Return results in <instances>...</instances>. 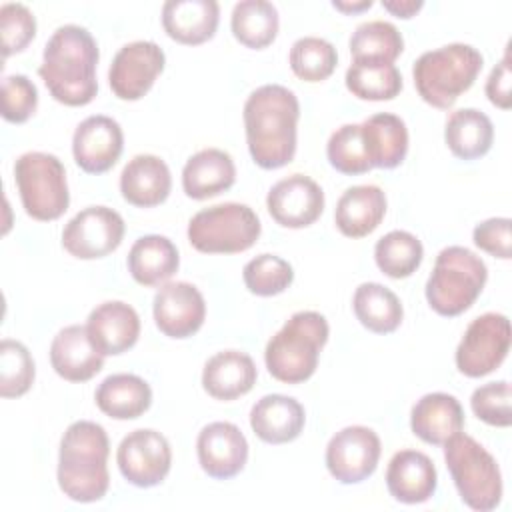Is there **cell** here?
I'll return each instance as SVG.
<instances>
[{"mask_svg": "<svg viewBox=\"0 0 512 512\" xmlns=\"http://www.w3.org/2000/svg\"><path fill=\"white\" fill-rule=\"evenodd\" d=\"M300 104L292 90L280 84L256 88L244 104L246 142L252 160L264 170L292 162Z\"/></svg>", "mask_w": 512, "mask_h": 512, "instance_id": "obj_1", "label": "cell"}, {"mask_svg": "<svg viewBox=\"0 0 512 512\" xmlns=\"http://www.w3.org/2000/svg\"><path fill=\"white\" fill-rule=\"evenodd\" d=\"M96 64L98 44L92 34L84 26L64 24L46 42L38 74L56 102L84 106L98 92Z\"/></svg>", "mask_w": 512, "mask_h": 512, "instance_id": "obj_2", "label": "cell"}, {"mask_svg": "<svg viewBox=\"0 0 512 512\" xmlns=\"http://www.w3.org/2000/svg\"><path fill=\"white\" fill-rule=\"evenodd\" d=\"M110 440L106 430L92 420L72 422L58 454V486L74 502L102 500L110 486Z\"/></svg>", "mask_w": 512, "mask_h": 512, "instance_id": "obj_3", "label": "cell"}, {"mask_svg": "<svg viewBox=\"0 0 512 512\" xmlns=\"http://www.w3.org/2000/svg\"><path fill=\"white\" fill-rule=\"evenodd\" d=\"M328 332V322L320 312L302 310L292 314L266 344L264 362L268 372L286 384L308 380L316 372Z\"/></svg>", "mask_w": 512, "mask_h": 512, "instance_id": "obj_4", "label": "cell"}, {"mask_svg": "<svg viewBox=\"0 0 512 512\" xmlns=\"http://www.w3.org/2000/svg\"><path fill=\"white\" fill-rule=\"evenodd\" d=\"M482 64L474 46L452 42L418 56L412 66L414 86L426 104L448 110L474 84Z\"/></svg>", "mask_w": 512, "mask_h": 512, "instance_id": "obj_5", "label": "cell"}, {"mask_svg": "<svg viewBox=\"0 0 512 512\" xmlns=\"http://www.w3.org/2000/svg\"><path fill=\"white\" fill-rule=\"evenodd\" d=\"M488 268L480 256L464 246H448L436 256L426 282V300L440 316H458L480 296Z\"/></svg>", "mask_w": 512, "mask_h": 512, "instance_id": "obj_6", "label": "cell"}, {"mask_svg": "<svg viewBox=\"0 0 512 512\" xmlns=\"http://www.w3.org/2000/svg\"><path fill=\"white\" fill-rule=\"evenodd\" d=\"M444 460L462 502L478 512L502 500V474L494 456L472 436L458 432L444 444Z\"/></svg>", "mask_w": 512, "mask_h": 512, "instance_id": "obj_7", "label": "cell"}, {"mask_svg": "<svg viewBox=\"0 0 512 512\" xmlns=\"http://www.w3.org/2000/svg\"><path fill=\"white\" fill-rule=\"evenodd\" d=\"M256 212L240 202H224L196 212L188 222L190 244L204 254H236L260 236Z\"/></svg>", "mask_w": 512, "mask_h": 512, "instance_id": "obj_8", "label": "cell"}, {"mask_svg": "<svg viewBox=\"0 0 512 512\" xmlns=\"http://www.w3.org/2000/svg\"><path fill=\"white\" fill-rule=\"evenodd\" d=\"M14 180L28 216L40 222L60 218L70 204L66 170L58 156L26 152L14 162Z\"/></svg>", "mask_w": 512, "mask_h": 512, "instance_id": "obj_9", "label": "cell"}, {"mask_svg": "<svg viewBox=\"0 0 512 512\" xmlns=\"http://www.w3.org/2000/svg\"><path fill=\"white\" fill-rule=\"evenodd\" d=\"M510 338V320L504 314L486 312L474 318L456 348V368L468 378L494 372L508 356Z\"/></svg>", "mask_w": 512, "mask_h": 512, "instance_id": "obj_10", "label": "cell"}, {"mask_svg": "<svg viewBox=\"0 0 512 512\" xmlns=\"http://www.w3.org/2000/svg\"><path fill=\"white\" fill-rule=\"evenodd\" d=\"M124 236L122 216L108 206L80 210L62 230V246L74 258L94 260L114 252Z\"/></svg>", "mask_w": 512, "mask_h": 512, "instance_id": "obj_11", "label": "cell"}, {"mask_svg": "<svg viewBox=\"0 0 512 512\" xmlns=\"http://www.w3.org/2000/svg\"><path fill=\"white\" fill-rule=\"evenodd\" d=\"M116 462L126 482L138 488H152L168 476L172 466V450L160 432L140 428L122 438L116 452Z\"/></svg>", "mask_w": 512, "mask_h": 512, "instance_id": "obj_12", "label": "cell"}, {"mask_svg": "<svg viewBox=\"0 0 512 512\" xmlns=\"http://www.w3.org/2000/svg\"><path fill=\"white\" fill-rule=\"evenodd\" d=\"M380 438L368 426H346L326 446V468L340 484H358L374 474Z\"/></svg>", "mask_w": 512, "mask_h": 512, "instance_id": "obj_13", "label": "cell"}, {"mask_svg": "<svg viewBox=\"0 0 512 512\" xmlns=\"http://www.w3.org/2000/svg\"><path fill=\"white\" fill-rule=\"evenodd\" d=\"M164 50L152 40L124 44L112 58L108 82L120 100H140L164 70Z\"/></svg>", "mask_w": 512, "mask_h": 512, "instance_id": "obj_14", "label": "cell"}, {"mask_svg": "<svg viewBox=\"0 0 512 512\" xmlns=\"http://www.w3.org/2000/svg\"><path fill=\"white\" fill-rule=\"evenodd\" d=\"M266 206L280 226L306 228L320 218L324 210V192L310 176L290 174L270 188Z\"/></svg>", "mask_w": 512, "mask_h": 512, "instance_id": "obj_15", "label": "cell"}, {"mask_svg": "<svg viewBox=\"0 0 512 512\" xmlns=\"http://www.w3.org/2000/svg\"><path fill=\"white\" fill-rule=\"evenodd\" d=\"M154 322L170 338H188L200 330L206 318V302L190 282H166L154 296Z\"/></svg>", "mask_w": 512, "mask_h": 512, "instance_id": "obj_16", "label": "cell"}, {"mask_svg": "<svg viewBox=\"0 0 512 512\" xmlns=\"http://www.w3.org/2000/svg\"><path fill=\"white\" fill-rule=\"evenodd\" d=\"M124 148L120 124L104 114H94L82 120L72 136V154L76 164L88 174L110 170Z\"/></svg>", "mask_w": 512, "mask_h": 512, "instance_id": "obj_17", "label": "cell"}, {"mask_svg": "<svg viewBox=\"0 0 512 512\" xmlns=\"http://www.w3.org/2000/svg\"><path fill=\"white\" fill-rule=\"evenodd\" d=\"M200 468L214 480L234 478L248 460V442L232 422H210L196 440Z\"/></svg>", "mask_w": 512, "mask_h": 512, "instance_id": "obj_18", "label": "cell"}, {"mask_svg": "<svg viewBox=\"0 0 512 512\" xmlns=\"http://www.w3.org/2000/svg\"><path fill=\"white\" fill-rule=\"evenodd\" d=\"M86 330L90 342L102 356H116L136 344L140 336V318L130 304L108 300L90 312Z\"/></svg>", "mask_w": 512, "mask_h": 512, "instance_id": "obj_19", "label": "cell"}, {"mask_svg": "<svg viewBox=\"0 0 512 512\" xmlns=\"http://www.w3.org/2000/svg\"><path fill=\"white\" fill-rule=\"evenodd\" d=\"M54 372L68 382H86L104 366V356L90 342L86 326L72 324L62 328L50 344Z\"/></svg>", "mask_w": 512, "mask_h": 512, "instance_id": "obj_20", "label": "cell"}, {"mask_svg": "<svg viewBox=\"0 0 512 512\" xmlns=\"http://www.w3.org/2000/svg\"><path fill=\"white\" fill-rule=\"evenodd\" d=\"M438 474L434 462L418 450H400L386 468V486L394 500L420 504L434 496Z\"/></svg>", "mask_w": 512, "mask_h": 512, "instance_id": "obj_21", "label": "cell"}, {"mask_svg": "<svg viewBox=\"0 0 512 512\" xmlns=\"http://www.w3.org/2000/svg\"><path fill=\"white\" fill-rule=\"evenodd\" d=\"M412 432L426 444L444 446L464 428V410L460 402L446 392L424 394L410 412Z\"/></svg>", "mask_w": 512, "mask_h": 512, "instance_id": "obj_22", "label": "cell"}, {"mask_svg": "<svg viewBox=\"0 0 512 512\" xmlns=\"http://www.w3.org/2000/svg\"><path fill=\"white\" fill-rule=\"evenodd\" d=\"M220 6L216 0H168L162 6L166 34L188 46L210 40L218 28Z\"/></svg>", "mask_w": 512, "mask_h": 512, "instance_id": "obj_23", "label": "cell"}, {"mask_svg": "<svg viewBox=\"0 0 512 512\" xmlns=\"http://www.w3.org/2000/svg\"><path fill=\"white\" fill-rule=\"evenodd\" d=\"M172 188V176L166 162L154 154L134 156L120 174V192L124 200L138 208L162 204Z\"/></svg>", "mask_w": 512, "mask_h": 512, "instance_id": "obj_24", "label": "cell"}, {"mask_svg": "<svg viewBox=\"0 0 512 512\" xmlns=\"http://www.w3.org/2000/svg\"><path fill=\"white\" fill-rule=\"evenodd\" d=\"M302 404L284 394H266L250 410V426L254 434L268 444H286L300 436L304 428Z\"/></svg>", "mask_w": 512, "mask_h": 512, "instance_id": "obj_25", "label": "cell"}, {"mask_svg": "<svg viewBox=\"0 0 512 512\" xmlns=\"http://www.w3.org/2000/svg\"><path fill=\"white\" fill-rule=\"evenodd\" d=\"M256 364L240 350H224L208 358L202 370V386L216 400H236L256 384Z\"/></svg>", "mask_w": 512, "mask_h": 512, "instance_id": "obj_26", "label": "cell"}, {"mask_svg": "<svg viewBox=\"0 0 512 512\" xmlns=\"http://www.w3.org/2000/svg\"><path fill=\"white\" fill-rule=\"evenodd\" d=\"M236 180V166L228 152L204 148L192 154L182 168V188L194 200H206L228 190Z\"/></svg>", "mask_w": 512, "mask_h": 512, "instance_id": "obj_27", "label": "cell"}, {"mask_svg": "<svg viewBox=\"0 0 512 512\" xmlns=\"http://www.w3.org/2000/svg\"><path fill=\"white\" fill-rule=\"evenodd\" d=\"M386 214V194L374 184L348 188L336 204L334 222L348 238L368 236L378 228Z\"/></svg>", "mask_w": 512, "mask_h": 512, "instance_id": "obj_28", "label": "cell"}, {"mask_svg": "<svg viewBox=\"0 0 512 512\" xmlns=\"http://www.w3.org/2000/svg\"><path fill=\"white\" fill-rule=\"evenodd\" d=\"M372 168H396L408 152V128L396 114L380 112L360 124Z\"/></svg>", "mask_w": 512, "mask_h": 512, "instance_id": "obj_29", "label": "cell"}, {"mask_svg": "<svg viewBox=\"0 0 512 512\" xmlns=\"http://www.w3.org/2000/svg\"><path fill=\"white\" fill-rule=\"evenodd\" d=\"M178 266L180 258L174 242L160 234L138 238L128 252V272L142 286L166 284Z\"/></svg>", "mask_w": 512, "mask_h": 512, "instance_id": "obj_30", "label": "cell"}, {"mask_svg": "<svg viewBox=\"0 0 512 512\" xmlns=\"http://www.w3.org/2000/svg\"><path fill=\"white\" fill-rule=\"evenodd\" d=\"M96 406L114 420H132L142 416L152 404L148 382L136 374H112L100 382L94 394Z\"/></svg>", "mask_w": 512, "mask_h": 512, "instance_id": "obj_31", "label": "cell"}, {"mask_svg": "<svg viewBox=\"0 0 512 512\" xmlns=\"http://www.w3.org/2000/svg\"><path fill=\"white\" fill-rule=\"evenodd\" d=\"M444 140L456 158L476 160L484 156L492 146V120L476 108H460L448 116Z\"/></svg>", "mask_w": 512, "mask_h": 512, "instance_id": "obj_32", "label": "cell"}, {"mask_svg": "<svg viewBox=\"0 0 512 512\" xmlns=\"http://www.w3.org/2000/svg\"><path fill=\"white\" fill-rule=\"evenodd\" d=\"M352 308L360 324L376 334L394 332L404 316L398 296L378 282L360 284L354 292Z\"/></svg>", "mask_w": 512, "mask_h": 512, "instance_id": "obj_33", "label": "cell"}, {"mask_svg": "<svg viewBox=\"0 0 512 512\" xmlns=\"http://www.w3.org/2000/svg\"><path fill=\"white\" fill-rule=\"evenodd\" d=\"M278 10L266 0H242L232 8V34L246 48H266L278 34Z\"/></svg>", "mask_w": 512, "mask_h": 512, "instance_id": "obj_34", "label": "cell"}, {"mask_svg": "<svg viewBox=\"0 0 512 512\" xmlns=\"http://www.w3.org/2000/svg\"><path fill=\"white\" fill-rule=\"evenodd\" d=\"M348 46L352 62L394 64L404 50V40L394 24L384 20H368L356 26Z\"/></svg>", "mask_w": 512, "mask_h": 512, "instance_id": "obj_35", "label": "cell"}, {"mask_svg": "<svg viewBox=\"0 0 512 512\" xmlns=\"http://www.w3.org/2000/svg\"><path fill=\"white\" fill-rule=\"evenodd\" d=\"M344 80L360 100H392L402 90V74L394 64L352 62Z\"/></svg>", "mask_w": 512, "mask_h": 512, "instance_id": "obj_36", "label": "cell"}, {"mask_svg": "<svg viewBox=\"0 0 512 512\" xmlns=\"http://www.w3.org/2000/svg\"><path fill=\"white\" fill-rule=\"evenodd\" d=\"M422 256V242L406 230H392L374 246L376 266L390 278H408L414 274L422 262Z\"/></svg>", "mask_w": 512, "mask_h": 512, "instance_id": "obj_37", "label": "cell"}, {"mask_svg": "<svg viewBox=\"0 0 512 512\" xmlns=\"http://www.w3.org/2000/svg\"><path fill=\"white\" fill-rule=\"evenodd\" d=\"M288 60H290L292 72L300 80L322 82L334 72L338 64V52L324 38L304 36L292 44Z\"/></svg>", "mask_w": 512, "mask_h": 512, "instance_id": "obj_38", "label": "cell"}, {"mask_svg": "<svg viewBox=\"0 0 512 512\" xmlns=\"http://www.w3.org/2000/svg\"><path fill=\"white\" fill-rule=\"evenodd\" d=\"M34 382V360L28 348L12 338L0 344V394L2 398H18L30 390Z\"/></svg>", "mask_w": 512, "mask_h": 512, "instance_id": "obj_39", "label": "cell"}, {"mask_svg": "<svg viewBox=\"0 0 512 512\" xmlns=\"http://www.w3.org/2000/svg\"><path fill=\"white\" fill-rule=\"evenodd\" d=\"M326 156L332 168L348 176L364 174L372 168L366 156L360 124H344L336 128L328 138Z\"/></svg>", "mask_w": 512, "mask_h": 512, "instance_id": "obj_40", "label": "cell"}, {"mask_svg": "<svg viewBox=\"0 0 512 512\" xmlns=\"http://www.w3.org/2000/svg\"><path fill=\"white\" fill-rule=\"evenodd\" d=\"M242 278L252 294L274 296L284 292L292 284L294 270L284 258L276 254H260L246 262Z\"/></svg>", "mask_w": 512, "mask_h": 512, "instance_id": "obj_41", "label": "cell"}, {"mask_svg": "<svg viewBox=\"0 0 512 512\" xmlns=\"http://www.w3.org/2000/svg\"><path fill=\"white\" fill-rule=\"evenodd\" d=\"M0 34L2 56L8 58L14 52H22L36 34V18L26 4L6 2L0 8Z\"/></svg>", "mask_w": 512, "mask_h": 512, "instance_id": "obj_42", "label": "cell"}, {"mask_svg": "<svg viewBox=\"0 0 512 512\" xmlns=\"http://www.w3.org/2000/svg\"><path fill=\"white\" fill-rule=\"evenodd\" d=\"M512 390L506 380L498 382H488L484 386H478L472 392L470 406L472 412L486 424L490 426H500L506 428L512 422V410H510V400Z\"/></svg>", "mask_w": 512, "mask_h": 512, "instance_id": "obj_43", "label": "cell"}, {"mask_svg": "<svg viewBox=\"0 0 512 512\" xmlns=\"http://www.w3.org/2000/svg\"><path fill=\"white\" fill-rule=\"evenodd\" d=\"M2 118L14 124L26 122L38 106V90L24 74H10L2 80Z\"/></svg>", "mask_w": 512, "mask_h": 512, "instance_id": "obj_44", "label": "cell"}, {"mask_svg": "<svg viewBox=\"0 0 512 512\" xmlns=\"http://www.w3.org/2000/svg\"><path fill=\"white\" fill-rule=\"evenodd\" d=\"M510 218H488L476 224L472 232L474 244L494 258L508 260L512 254L510 244Z\"/></svg>", "mask_w": 512, "mask_h": 512, "instance_id": "obj_45", "label": "cell"}, {"mask_svg": "<svg viewBox=\"0 0 512 512\" xmlns=\"http://www.w3.org/2000/svg\"><path fill=\"white\" fill-rule=\"evenodd\" d=\"M510 52L506 50L502 60L492 68L488 80H486V96L488 100L502 108L508 110L512 106V94H510Z\"/></svg>", "mask_w": 512, "mask_h": 512, "instance_id": "obj_46", "label": "cell"}, {"mask_svg": "<svg viewBox=\"0 0 512 512\" xmlns=\"http://www.w3.org/2000/svg\"><path fill=\"white\" fill-rule=\"evenodd\" d=\"M382 6L398 18H412L424 6V2L422 0H382Z\"/></svg>", "mask_w": 512, "mask_h": 512, "instance_id": "obj_47", "label": "cell"}, {"mask_svg": "<svg viewBox=\"0 0 512 512\" xmlns=\"http://www.w3.org/2000/svg\"><path fill=\"white\" fill-rule=\"evenodd\" d=\"M332 6H334L336 10L346 12V14H350V12L354 14V12H362V10L370 8V6H372V0H360V2H342V0H334Z\"/></svg>", "mask_w": 512, "mask_h": 512, "instance_id": "obj_48", "label": "cell"}]
</instances>
